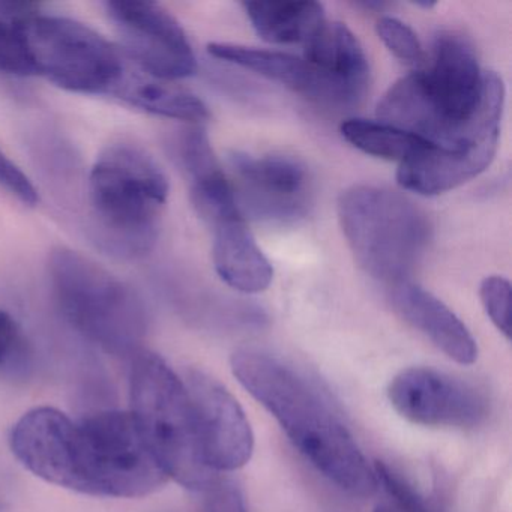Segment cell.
<instances>
[{
  "label": "cell",
  "instance_id": "cell-1",
  "mask_svg": "<svg viewBox=\"0 0 512 512\" xmlns=\"http://www.w3.org/2000/svg\"><path fill=\"white\" fill-rule=\"evenodd\" d=\"M505 85L496 73H482L470 44L442 35L428 70L409 74L388 89L379 121L415 134L440 148H454L500 136Z\"/></svg>",
  "mask_w": 512,
  "mask_h": 512
},
{
  "label": "cell",
  "instance_id": "cell-2",
  "mask_svg": "<svg viewBox=\"0 0 512 512\" xmlns=\"http://www.w3.org/2000/svg\"><path fill=\"white\" fill-rule=\"evenodd\" d=\"M230 368L326 479L352 496L374 494L379 484L373 467L350 431L307 380L278 359L256 350L233 353Z\"/></svg>",
  "mask_w": 512,
  "mask_h": 512
},
{
  "label": "cell",
  "instance_id": "cell-3",
  "mask_svg": "<svg viewBox=\"0 0 512 512\" xmlns=\"http://www.w3.org/2000/svg\"><path fill=\"white\" fill-rule=\"evenodd\" d=\"M169 182L157 161L133 142L107 146L89 176L95 242L122 259L145 256L157 242Z\"/></svg>",
  "mask_w": 512,
  "mask_h": 512
},
{
  "label": "cell",
  "instance_id": "cell-4",
  "mask_svg": "<svg viewBox=\"0 0 512 512\" xmlns=\"http://www.w3.org/2000/svg\"><path fill=\"white\" fill-rule=\"evenodd\" d=\"M56 302L77 332L118 356H134L148 332L139 293L94 260L59 247L49 257Z\"/></svg>",
  "mask_w": 512,
  "mask_h": 512
},
{
  "label": "cell",
  "instance_id": "cell-5",
  "mask_svg": "<svg viewBox=\"0 0 512 512\" xmlns=\"http://www.w3.org/2000/svg\"><path fill=\"white\" fill-rule=\"evenodd\" d=\"M131 416L169 478L205 491L217 479L206 466L184 380L161 356L140 350L130 374Z\"/></svg>",
  "mask_w": 512,
  "mask_h": 512
},
{
  "label": "cell",
  "instance_id": "cell-6",
  "mask_svg": "<svg viewBox=\"0 0 512 512\" xmlns=\"http://www.w3.org/2000/svg\"><path fill=\"white\" fill-rule=\"evenodd\" d=\"M338 220L359 266L386 283L407 281L430 239L427 215L415 203L374 185L343 191Z\"/></svg>",
  "mask_w": 512,
  "mask_h": 512
},
{
  "label": "cell",
  "instance_id": "cell-7",
  "mask_svg": "<svg viewBox=\"0 0 512 512\" xmlns=\"http://www.w3.org/2000/svg\"><path fill=\"white\" fill-rule=\"evenodd\" d=\"M71 472L73 491L128 499L148 496L169 479L131 413L112 409L74 424Z\"/></svg>",
  "mask_w": 512,
  "mask_h": 512
},
{
  "label": "cell",
  "instance_id": "cell-8",
  "mask_svg": "<svg viewBox=\"0 0 512 512\" xmlns=\"http://www.w3.org/2000/svg\"><path fill=\"white\" fill-rule=\"evenodd\" d=\"M35 74L77 94L115 97L131 59L89 26L35 11L28 23Z\"/></svg>",
  "mask_w": 512,
  "mask_h": 512
},
{
  "label": "cell",
  "instance_id": "cell-9",
  "mask_svg": "<svg viewBox=\"0 0 512 512\" xmlns=\"http://www.w3.org/2000/svg\"><path fill=\"white\" fill-rule=\"evenodd\" d=\"M125 55L140 70L163 82L197 71L196 55L178 20L154 2L116 0L106 5Z\"/></svg>",
  "mask_w": 512,
  "mask_h": 512
},
{
  "label": "cell",
  "instance_id": "cell-10",
  "mask_svg": "<svg viewBox=\"0 0 512 512\" xmlns=\"http://www.w3.org/2000/svg\"><path fill=\"white\" fill-rule=\"evenodd\" d=\"M388 398L395 412L424 427L472 430L490 413L487 397L475 386L433 368L400 371L389 383Z\"/></svg>",
  "mask_w": 512,
  "mask_h": 512
},
{
  "label": "cell",
  "instance_id": "cell-11",
  "mask_svg": "<svg viewBox=\"0 0 512 512\" xmlns=\"http://www.w3.org/2000/svg\"><path fill=\"white\" fill-rule=\"evenodd\" d=\"M203 460L209 469L233 472L253 457L254 434L244 409L217 380L200 371L185 379Z\"/></svg>",
  "mask_w": 512,
  "mask_h": 512
},
{
  "label": "cell",
  "instance_id": "cell-12",
  "mask_svg": "<svg viewBox=\"0 0 512 512\" xmlns=\"http://www.w3.org/2000/svg\"><path fill=\"white\" fill-rule=\"evenodd\" d=\"M230 167L241 182L244 208L254 217L284 221L304 214L308 173L295 158L235 152L230 155Z\"/></svg>",
  "mask_w": 512,
  "mask_h": 512
},
{
  "label": "cell",
  "instance_id": "cell-13",
  "mask_svg": "<svg viewBox=\"0 0 512 512\" xmlns=\"http://www.w3.org/2000/svg\"><path fill=\"white\" fill-rule=\"evenodd\" d=\"M304 46V61L316 74V100L352 104L364 95L370 76L367 56L344 23H323Z\"/></svg>",
  "mask_w": 512,
  "mask_h": 512
},
{
  "label": "cell",
  "instance_id": "cell-14",
  "mask_svg": "<svg viewBox=\"0 0 512 512\" xmlns=\"http://www.w3.org/2000/svg\"><path fill=\"white\" fill-rule=\"evenodd\" d=\"M497 143L499 137L454 148L428 146L400 164L398 184L421 196L448 193L488 169L496 155Z\"/></svg>",
  "mask_w": 512,
  "mask_h": 512
},
{
  "label": "cell",
  "instance_id": "cell-15",
  "mask_svg": "<svg viewBox=\"0 0 512 512\" xmlns=\"http://www.w3.org/2000/svg\"><path fill=\"white\" fill-rule=\"evenodd\" d=\"M391 298L397 313L449 359L461 365L478 359V346L467 326L433 293L403 281L394 284Z\"/></svg>",
  "mask_w": 512,
  "mask_h": 512
},
{
  "label": "cell",
  "instance_id": "cell-16",
  "mask_svg": "<svg viewBox=\"0 0 512 512\" xmlns=\"http://www.w3.org/2000/svg\"><path fill=\"white\" fill-rule=\"evenodd\" d=\"M214 265L221 280L244 293L268 289L274 269L248 229L244 214L230 215L212 224Z\"/></svg>",
  "mask_w": 512,
  "mask_h": 512
},
{
  "label": "cell",
  "instance_id": "cell-17",
  "mask_svg": "<svg viewBox=\"0 0 512 512\" xmlns=\"http://www.w3.org/2000/svg\"><path fill=\"white\" fill-rule=\"evenodd\" d=\"M113 98L152 115L176 121L197 124L209 118L208 107L196 95L149 76L134 62Z\"/></svg>",
  "mask_w": 512,
  "mask_h": 512
},
{
  "label": "cell",
  "instance_id": "cell-18",
  "mask_svg": "<svg viewBox=\"0 0 512 512\" xmlns=\"http://www.w3.org/2000/svg\"><path fill=\"white\" fill-rule=\"evenodd\" d=\"M208 52L220 61L238 65L299 94L316 98V74L313 68L298 56L229 43L209 44Z\"/></svg>",
  "mask_w": 512,
  "mask_h": 512
},
{
  "label": "cell",
  "instance_id": "cell-19",
  "mask_svg": "<svg viewBox=\"0 0 512 512\" xmlns=\"http://www.w3.org/2000/svg\"><path fill=\"white\" fill-rule=\"evenodd\" d=\"M244 8L257 35L272 44H305L326 22L317 2H245Z\"/></svg>",
  "mask_w": 512,
  "mask_h": 512
},
{
  "label": "cell",
  "instance_id": "cell-20",
  "mask_svg": "<svg viewBox=\"0 0 512 512\" xmlns=\"http://www.w3.org/2000/svg\"><path fill=\"white\" fill-rule=\"evenodd\" d=\"M341 136L364 154L383 160L404 163L422 149L431 146L430 142L400 130L382 121L349 119L341 125Z\"/></svg>",
  "mask_w": 512,
  "mask_h": 512
},
{
  "label": "cell",
  "instance_id": "cell-21",
  "mask_svg": "<svg viewBox=\"0 0 512 512\" xmlns=\"http://www.w3.org/2000/svg\"><path fill=\"white\" fill-rule=\"evenodd\" d=\"M34 13L32 5L0 2V74L37 76L28 40V23Z\"/></svg>",
  "mask_w": 512,
  "mask_h": 512
},
{
  "label": "cell",
  "instance_id": "cell-22",
  "mask_svg": "<svg viewBox=\"0 0 512 512\" xmlns=\"http://www.w3.org/2000/svg\"><path fill=\"white\" fill-rule=\"evenodd\" d=\"M377 484L382 485L400 512H445L434 499L422 494L412 482L383 461L374 463Z\"/></svg>",
  "mask_w": 512,
  "mask_h": 512
},
{
  "label": "cell",
  "instance_id": "cell-23",
  "mask_svg": "<svg viewBox=\"0 0 512 512\" xmlns=\"http://www.w3.org/2000/svg\"><path fill=\"white\" fill-rule=\"evenodd\" d=\"M31 365V352L22 328L8 311L0 310V373L25 376Z\"/></svg>",
  "mask_w": 512,
  "mask_h": 512
},
{
  "label": "cell",
  "instance_id": "cell-24",
  "mask_svg": "<svg viewBox=\"0 0 512 512\" xmlns=\"http://www.w3.org/2000/svg\"><path fill=\"white\" fill-rule=\"evenodd\" d=\"M377 35L389 52L407 64H421L425 59L418 35L410 26L394 17H382L376 25Z\"/></svg>",
  "mask_w": 512,
  "mask_h": 512
},
{
  "label": "cell",
  "instance_id": "cell-25",
  "mask_svg": "<svg viewBox=\"0 0 512 512\" xmlns=\"http://www.w3.org/2000/svg\"><path fill=\"white\" fill-rule=\"evenodd\" d=\"M482 305L497 329L511 338V284L506 278L487 277L479 287Z\"/></svg>",
  "mask_w": 512,
  "mask_h": 512
},
{
  "label": "cell",
  "instance_id": "cell-26",
  "mask_svg": "<svg viewBox=\"0 0 512 512\" xmlns=\"http://www.w3.org/2000/svg\"><path fill=\"white\" fill-rule=\"evenodd\" d=\"M205 494V512H250L241 488L229 479H215Z\"/></svg>",
  "mask_w": 512,
  "mask_h": 512
},
{
  "label": "cell",
  "instance_id": "cell-27",
  "mask_svg": "<svg viewBox=\"0 0 512 512\" xmlns=\"http://www.w3.org/2000/svg\"><path fill=\"white\" fill-rule=\"evenodd\" d=\"M0 187L5 188L23 205L37 206L40 202L37 188L34 187L31 179L2 151H0Z\"/></svg>",
  "mask_w": 512,
  "mask_h": 512
},
{
  "label": "cell",
  "instance_id": "cell-28",
  "mask_svg": "<svg viewBox=\"0 0 512 512\" xmlns=\"http://www.w3.org/2000/svg\"><path fill=\"white\" fill-rule=\"evenodd\" d=\"M374 512H391V509L386 508V506H377Z\"/></svg>",
  "mask_w": 512,
  "mask_h": 512
}]
</instances>
